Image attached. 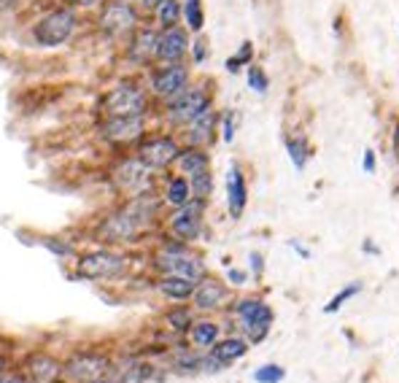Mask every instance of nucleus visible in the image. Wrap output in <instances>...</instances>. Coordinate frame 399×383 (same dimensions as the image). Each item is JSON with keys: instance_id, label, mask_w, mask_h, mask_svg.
<instances>
[{"instance_id": "f257e3e1", "label": "nucleus", "mask_w": 399, "mask_h": 383, "mask_svg": "<svg viewBox=\"0 0 399 383\" xmlns=\"http://www.w3.org/2000/svg\"><path fill=\"white\" fill-rule=\"evenodd\" d=\"M84 16L86 14L54 0V6H49L27 25L30 46H36L38 51H60L71 46L84 27Z\"/></svg>"}, {"instance_id": "f03ea898", "label": "nucleus", "mask_w": 399, "mask_h": 383, "mask_svg": "<svg viewBox=\"0 0 399 383\" xmlns=\"http://www.w3.org/2000/svg\"><path fill=\"white\" fill-rule=\"evenodd\" d=\"M95 111L100 116H143V113H157V103L146 87L143 73H135L124 76L103 89Z\"/></svg>"}, {"instance_id": "7ed1b4c3", "label": "nucleus", "mask_w": 399, "mask_h": 383, "mask_svg": "<svg viewBox=\"0 0 399 383\" xmlns=\"http://www.w3.org/2000/svg\"><path fill=\"white\" fill-rule=\"evenodd\" d=\"M211 106H216V84H213V78H197L194 76V81L183 92L170 98L168 103L157 106V119L162 127L178 133L181 127H186L194 116L208 111Z\"/></svg>"}, {"instance_id": "20e7f679", "label": "nucleus", "mask_w": 399, "mask_h": 383, "mask_svg": "<svg viewBox=\"0 0 399 383\" xmlns=\"http://www.w3.org/2000/svg\"><path fill=\"white\" fill-rule=\"evenodd\" d=\"M157 113L143 116H100L95 124V138L111 148H135L151 130Z\"/></svg>"}, {"instance_id": "39448f33", "label": "nucleus", "mask_w": 399, "mask_h": 383, "mask_svg": "<svg viewBox=\"0 0 399 383\" xmlns=\"http://www.w3.org/2000/svg\"><path fill=\"white\" fill-rule=\"evenodd\" d=\"M141 22H146V19L143 14L135 9L133 0H106L92 14L95 33L103 41H111V44H121Z\"/></svg>"}, {"instance_id": "423d86ee", "label": "nucleus", "mask_w": 399, "mask_h": 383, "mask_svg": "<svg viewBox=\"0 0 399 383\" xmlns=\"http://www.w3.org/2000/svg\"><path fill=\"white\" fill-rule=\"evenodd\" d=\"M143 81L157 106L168 103L194 81L192 62H157L143 73Z\"/></svg>"}, {"instance_id": "0eeeda50", "label": "nucleus", "mask_w": 399, "mask_h": 383, "mask_svg": "<svg viewBox=\"0 0 399 383\" xmlns=\"http://www.w3.org/2000/svg\"><path fill=\"white\" fill-rule=\"evenodd\" d=\"M181 148H183V143L176 130L154 127L133 151L154 170V173H165L170 168H176V160H178Z\"/></svg>"}, {"instance_id": "6e6552de", "label": "nucleus", "mask_w": 399, "mask_h": 383, "mask_svg": "<svg viewBox=\"0 0 399 383\" xmlns=\"http://www.w3.org/2000/svg\"><path fill=\"white\" fill-rule=\"evenodd\" d=\"M159 27L154 22H141L130 36L121 41V60L127 68L146 73L151 65H157Z\"/></svg>"}, {"instance_id": "1a4fd4ad", "label": "nucleus", "mask_w": 399, "mask_h": 383, "mask_svg": "<svg viewBox=\"0 0 399 383\" xmlns=\"http://www.w3.org/2000/svg\"><path fill=\"white\" fill-rule=\"evenodd\" d=\"M127 272V257L113 248H95L76 257V278L81 281H113Z\"/></svg>"}, {"instance_id": "9d476101", "label": "nucleus", "mask_w": 399, "mask_h": 383, "mask_svg": "<svg viewBox=\"0 0 399 383\" xmlns=\"http://www.w3.org/2000/svg\"><path fill=\"white\" fill-rule=\"evenodd\" d=\"M111 181H113V186H116L119 192H124L127 198L143 195V192H154V170H151L135 151L116 160L113 170H111Z\"/></svg>"}, {"instance_id": "9b49d317", "label": "nucleus", "mask_w": 399, "mask_h": 383, "mask_svg": "<svg viewBox=\"0 0 399 383\" xmlns=\"http://www.w3.org/2000/svg\"><path fill=\"white\" fill-rule=\"evenodd\" d=\"M143 230L146 224L127 205H121L119 210H113L106 219L97 222L95 238L100 243H106V246H121V243H135Z\"/></svg>"}, {"instance_id": "f8f14e48", "label": "nucleus", "mask_w": 399, "mask_h": 383, "mask_svg": "<svg viewBox=\"0 0 399 383\" xmlns=\"http://www.w3.org/2000/svg\"><path fill=\"white\" fill-rule=\"evenodd\" d=\"M235 316L241 322L243 332L248 335V343H259L265 340V335L270 332L273 324V308L259 297H246L241 302H235Z\"/></svg>"}, {"instance_id": "ddd939ff", "label": "nucleus", "mask_w": 399, "mask_h": 383, "mask_svg": "<svg viewBox=\"0 0 399 383\" xmlns=\"http://www.w3.org/2000/svg\"><path fill=\"white\" fill-rule=\"evenodd\" d=\"M206 205L203 200H189L181 208H170L168 230L173 238H178L183 243H194L200 233H203V222H206Z\"/></svg>"}, {"instance_id": "4468645a", "label": "nucleus", "mask_w": 399, "mask_h": 383, "mask_svg": "<svg viewBox=\"0 0 399 383\" xmlns=\"http://www.w3.org/2000/svg\"><path fill=\"white\" fill-rule=\"evenodd\" d=\"M218 119H221V111L216 106H211L208 111H203L200 116H194L192 122L178 130V138H181L183 146H203L211 148L218 141Z\"/></svg>"}, {"instance_id": "2eb2a0df", "label": "nucleus", "mask_w": 399, "mask_h": 383, "mask_svg": "<svg viewBox=\"0 0 399 383\" xmlns=\"http://www.w3.org/2000/svg\"><path fill=\"white\" fill-rule=\"evenodd\" d=\"M189 49H192V33L183 25L159 30L157 62H189Z\"/></svg>"}, {"instance_id": "dca6fc26", "label": "nucleus", "mask_w": 399, "mask_h": 383, "mask_svg": "<svg viewBox=\"0 0 399 383\" xmlns=\"http://www.w3.org/2000/svg\"><path fill=\"white\" fill-rule=\"evenodd\" d=\"M108 367H111L108 357L95 354V351H84V354H76V357L68 359V362L62 364V372H65L71 381L89 383V381L103 378V375L108 372Z\"/></svg>"}, {"instance_id": "f3484780", "label": "nucleus", "mask_w": 399, "mask_h": 383, "mask_svg": "<svg viewBox=\"0 0 399 383\" xmlns=\"http://www.w3.org/2000/svg\"><path fill=\"white\" fill-rule=\"evenodd\" d=\"M227 210H230V219H241L246 205H248V184H246V173L238 162H230L227 168Z\"/></svg>"}, {"instance_id": "a211bd4d", "label": "nucleus", "mask_w": 399, "mask_h": 383, "mask_svg": "<svg viewBox=\"0 0 399 383\" xmlns=\"http://www.w3.org/2000/svg\"><path fill=\"white\" fill-rule=\"evenodd\" d=\"M230 300V289L224 281H218L213 275H206L200 284L194 286V295H192V305L197 310H218L224 302Z\"/></svg>"}, {"instance_id": "6ab92c4d", "label": "nucleus", "mask_w": 399, "mask_h": 383, "mask_svg": "<svg viewBox=\"0 0 399 383\" xmlns=\"http://www.w3.org/2000/svg\"><path fill=\"white\" fill-rule=\"evenodd\" d=\"M203 170H211V148L183 146L178 160H176V173L192 178V175L203 173Z\"/></svg>"}, {"instance_id": "aec40b11", "label": "nucleus", "mask_w": 399, "mask_h": 383, "mask_svg": "<svg viewBox=\"0 0 399 383\" xmlns=\"http://www.w3.org/2000/svg\"><path fill=\"white\" fill-rule=\"evenodd\" d=\"M194 281L183 278V275H159L157 278V292L170 302H189L194 295Z\"/></svg>"}, {"instance_id": "412c9836", "label": "nucleus", "mask_w": 399, "mask_h": 383, "mask_svg": "<svg viewBox=\"0 0 399 383\" xmlns=\"http://www.w3.org/2000/svg\"><path fill=\"white\" fill-rule=\"evenodd\" d=\"M189 200H194L189 178H186V175H181V173L168 175L165 189H162V203H165L168 208H181V205H186Z\"/></svg>"}, {"instance_id": "4be33fe9", "label": "nucleus", "mask_w": 399, "mask_h": 383, "mask_svg": "<svg viewBox=\"0 0 399 383\" xmlns=\"http://www.w3.org/2000/svg\"><path fill=\"white\" fill-rule=\"evenodd\" d=\"M27 372L36 383H51L62 372V364L49 354H33L27 359Z\"/></svg>"}, {"instance_id": "5701e85b", "label": "nucleus", "mask_w": 399, "mask_h": 383, "mask_svg": "<svg viewBox=\"0 0 399 383\" xmlns=\"http://www.w3.org/2000/svg\"><path fill=\"white\" fill-rule=\"evenodd\" d=\"M151 22H154L159 30L183 25V3L181 0H159L154 14H151Z\"/></svg>"}, {"instance_id": "b1692460", "label": "nucleus", "mask_w": 399, "mask_h": 383, "mask_svg": "<svg viewBox=\"0 0 399 383\" xmlns=\"http://www.w3.org/2000/svg\"><path fill=\"white\" fill-rule=\"evenodd\" d=\"M218 335H221V327L216 322H211V319L194 322L189 327V340L197 348H213L218 343Z\"/></svg>"}, {"instance_id": "393cba45", "label": "nucleus", "mask_w": 399, "mask_h": 383, "mask_svg": "<svg viewBox=\"0 0 399 383\" xmlns=\"http://www.w3.org/2000/svg\"><path fill=\"white\" fill-rule=\"evenodd\" d=\"M183 3V27L192 36L206 33V3L203 0H181Z\"/></svg>"}, {"instance_id": "a878e982", "label": "nucleus", "mask_w": 399, "mask_h": 383, "mask_svg": "<svg viewBox=\"0 0 399 383\" xmlns=\"http://www.w3.org/2000/svg\"><path fill=\"white\" fill-rule=\"evenodd\" d=\"M283 146H286V154H289L291 165H294L297 170H305V165L310 160V141L297 133V136L283 138Z\"/></svg>"}, {"instance_id": "bb28decb", "label": "nucleus", "mask_w": 399, "mask_h": 383, "mask_svg": "<svg viewBox=\"0 0 399 383\" xmlns=\"http://www.w3.org/2000/svg\"><path fill=\"white\" fill-rule=\"evenodd\" d=\"M211 354H216L224 364H230V362H235V359H241L248 354V340H243V337H224V340H218L216 346L211 348Z\"/></svg>"}, {"instance_id": "cd10ccee", "label": "nucleus", "mask_w": 399, "mask_h": 383, "mask_svg": "<svg viewBox=\"0 0 399 383\" xmlns=\"http://www.w3.org/2000/svg\"><path fill=\"white\" fill-rule=\"evenodd\" d=\"M254 54H256V49H254V41H243L241 46H238V51L235 54H230L227 60H224V71L227 73H241V71H246L251 62H254Z\"/></svg>"}, {"instance_id": "c85d7f7f", "label": "nucleus", "mask_w": 399, "mask_h": 383, "mask_svg": "<svg viewBox=\"0 0 399 383\" xmlns=\"http://www.w3.org/2000/svg\"><path fill=\"white\" fill-rule=\"evenodd\" d=\"M246 87L251 89L254 95H267V89H270V76H267V71L259 62H251V65L246 68Z\"/></svg>"}, {"instance_id": "c756f323", "label": "nucleus", "mask_w": 399, "mask_h": 383, "mask_svg": "<svg viewBox=\"0 0 399 383\" xmlns=\"http://www.w3.org/2000/svg\"><path fill=\"white\" fill-rule=\"evenodd\" d=\"M189 184H192L194 200H203V203L211 200V195H213V173H211V170H203V173L192 175Z\"/></svg>"}, {"instance_id": "7c9ffc66", "label": "nucleus", "mask_w": 399, "mask_h": 383, "mask_svg": "<svg viewBox=\"0 0 399 383\" xmlns=\"http://www.w3.org/2000/svg\"><path fill=\"white\" fill-rule=\"evenodd\" d=\"M238 122H241L238 111H235V108H224V111H221V119H218V141L232 143V141H235V133H238Z\"/></svg>"}, {"instance_id": "2f4dec72", "label": "nucleus", "mask_w": 399, "mask_h": 383, "mask_svg": "<svg viewBox=\"0 0 399 383\" xmlns=\"http://www.w3.org/2000/svg\"><path fill=\"white\" fill-rule=\"evenodd\" d=\"M165 322L170 324V330H176V332H189V327L194 324L192 319V308H186V305H176L173 310L165 313Z\"/></svg>"}, {"instance_id": "473e14b6", "label": "nucleus", "mask_w": 399, "mask_h": 383, "mask_svg": "<svg viewBox=\"0 0 399 383\" xmlns=\"http://www.w3.org/2000/svg\"><path fill=\"white\" fill-rule=\"evenodd\" d=\"M364 286L359 284V281H353V284H348V286H343V289H340L338 295L332 297V300H329L327 305H324V313H338L340 308H343V305H345V302H348V300H353V297L359 295V292H362Z\"/></svg>"}, {"instance_id": "72a5a7b5", "label": "nucleus", "mask_w": 399, "mask_h": 383, "mask_svg": "<svg viewBox=\"0 0 399 383\" xmlns=\"http://www.w3.org/2000/svg\"><path fill=\"white\" fill-rule=\"evenodd\" d=\"M41 246L46 248V251H51L54 257H62V260H76L79 254H76V248H73V243H68V240H62V238H44L41 240Z\"/></svg>"}, {"instance_id": "f704fd0d", "label": "nucleus", "mask_w": 399, "mask_h": 383, "mask_svg": "<svg viewBox=\"0 0 399 383\" xmlns=\"http://www.w3.org/2000/svg\"><path fill=\"white\" fill-rule=\"evenodd\" d=\"M208 57H211V46H208V38L206 36H192V49H189V62H192V68H200V65H206Z\"/></svg>"}, {"instance_id": "c9c22d12", "label": "nucleus", "mask_w": 399, "mask_h": 383, "mask_svg": "<svg viewBox=\"0 0 399 383\" xmlns=\"http://www.w3.org/2000/svg\"><path fill=\"white\" fill-rule=\"evenodd\" d=\"M283 367L281 364H265V367H259V370L254 372V381L256 383H281L283 381Z\"/></svg>"}, {"instance_id": "e433bc0d", "label": "nucleus", "mask_w": 399, "mask_h": 383, "mask_svg": "<svg viewBox=\"0 0 399 383\" xmlns=\"http://www.w3.org/2000/svg\"><path fill=\"white\" fill-rule=\"evenodd\" d=\"M57 3H65V6H71L81 14H95L106 0H57Z\"/></svg>"}, {"instance_id": "4c0bfd02", "label": "nucleus", "mask_w": 399, "mask_h": 383, "mask_svg": "<svg viewBox=\"0 0 399 383\" xmlns=\"http://www.w3.org/2000/svg\"><path fill=\"white\" fill-rule=\"evenodd\" d=\"M146 378H148V367L146 364H135V367H130V370L124 372L121 383H143Z\"/></svg>"}, {"instance_id": "58836bf2", "label": "nucleus", "mask_w": 399, "mask_h": 383, "mask_svg": "<svg viewBox=\"0 0 399 383\" xmlns=\"http://www.w3.org/2000/svg\"><path fill=\"white\" fill-rule=\"evenodd\" d=\"M391 154H394V162L399 165V116L391 124Z\"/></svg>"}, {"instance_id": "ea45409f", "label": "nucleus", "mask_w": 399, "mask_h": 383, "mask_svg": "<svg viewBox=\"0 0 399 383\" xmlns=\"http://www.w3.org/2000/svg\"><path fill=\"white\" fill-rule=\"evenodd\" d=\"M227 281H230L232 286H243L248 281V272L238 270V267H230V270H227Z\"/></svg>"}, {"instance_id": "a19ab883", "label": "nucleus", "mask_w": 399, "mask_h": 383, "mask_svg": "<svg viewBox=\"0 0 399 383\" xmlns=\"http://www.w3.org/2000/svg\"><path fill=\"white\" fill-rule=\"evenodd\" d=\"M248 262H251V270H254V275L259 278L262 270H265V257H262L259 251H251V254H248Z\"/></svg>"}, {"instance_id": "79ce46f5", "label": "nucleus", "mask_w": 399, "mask_h": 383, "mask_svg": "<svg viewBox=\"0 0 399 383\" xmlns=\"http://www.w3.org/2000/svg\"><path fill=\"white\" fill-rule=\"evenodd\" d=\"M27 0H0V14H16Z\"/></svg>"}, {"instance_id": "37998d69", "label": "nucleus", "mask_w": 399, "mask_h": 383, "mask_svg": "<svg viewBox=\"0 0 399 383\" xmlns=\"http://www.w3.org/2000/svg\"><path fill=\"white\" fill-rule=\"evenodd\" d=\"M362 168H364V173H375V148H367V151H364Z\"/></svg>"}, {"instance_id": "c03bdc74", "label": "nucleus", "mask_w": 399, "mask_h": 383, "mask_svg": "<svg viewBox=\"0 0 399 383\" xmlns=\"http://www.w3.org/2000/svg\"><path fill=\"white\" fill-rule=\"evenodd\" d=\"M289 246L294 248V251H297V254H300L303 260H308V257H310V254H308V248H303L300 243H297V240H289Z\"/></svg>"}, {"instance_id": "a18cd8bd", "label": "nucleus", "mask_w": 399, "mask_h": 383, "mask_svg": "<svg viewBox=\"0 0 399 383\" xmlns=\"http://www.w3.org/2000/svg\"><path fill=\"white\" fill-rule=\"evenodd\" d=\"M0 383H24L22 375H3V381Z\"/></svg>"}, {"instance_id": "49530a36", "label": "nucleus", "mask_w": 399, "mask_h": 383, "mask_svg": "<svg viewBox=\"0 0 399 383\" xmlns=\"http://www.w3.org/2000/svg\"><path fill=\"white\" fill-rule=\"evenodd\" d=\"M364 251H367V254H380V248H375L370 240H364Z\"/></svg>"}, {"instance_id": "de8ad7c7", "label": "nucleus", "mask_w": 399, "mask_h": 383, "mask_svg": "<svg viewBox=\"0 0 399 383\" xmlns=\"http://www.w3.org/2000/svg\"><path fill=\"white\" fill-rule=\"evenodd\" d=\"M0 375H6V357H0Z\"/></svg>"}, {"instance_id": "09e8293b", "label": "nucleus", "mask_w": 399, "mask_h": 383, "mask_svg": "<svg viewBox=\"0 0 399 383\" xmlns=\"http://www.w3.org/2000/svg\"><path fill=\"white\" fill-rule=\"evenodd\" d=\"M89 383H116V381H108V378H97V381H89Z\"/></svg>"}, {"instance_id": "8fccbe9b", "label": "nucleus", "mask_w": 399, "mask_h": 383, "mask_svg": "<svg viewBox=\"0 0 399 383\" xmlns=\"http://www.w3.org/2000/svg\"><path fill=\"white\" fill-rule=\"evenodd\" d=\"M51 383H54V381H51Z\"/></svg>"}]
</instances>
